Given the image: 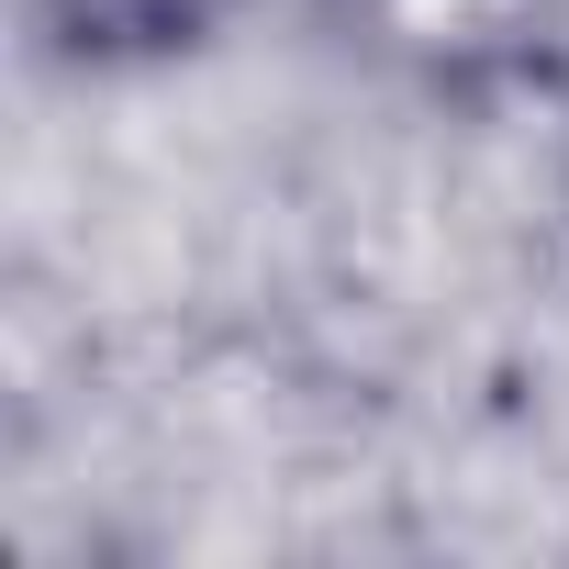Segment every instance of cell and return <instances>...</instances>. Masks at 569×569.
Here are the masks:
<instances>
[]
</instances>
